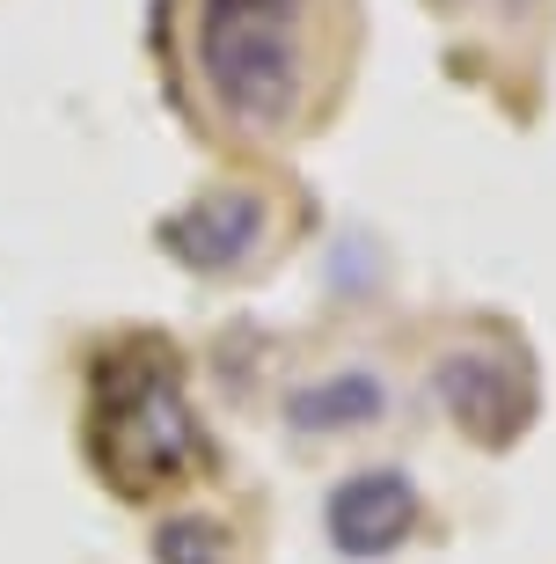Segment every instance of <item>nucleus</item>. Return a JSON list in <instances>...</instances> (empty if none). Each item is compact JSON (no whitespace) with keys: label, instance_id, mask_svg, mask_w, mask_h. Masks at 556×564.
<instances>
[{"label":"nucleus","instance_id":"nucleus-1","mask_svg":"<svg viewBox=\"0 0 556 564\" xmlns=\"http://www.w3.org/2000/svg\"><path fill=\"white\" fill-rule=\"evenodd\" d=\"M301 15H198L206 82L242 126H286L301 104Z\"/></svg>","mask_w":556,"mask_h":564},{"label":"nucleus","instance_id":"nucleus-2","mask_svg":"<svg viewBox=\"0 0 556 564\" xmlns=\"http://www.w3.org/2000/svg\"><path fill=\"white\" fill-rule=\"evenodd\" d=\"M190 447H198V433H190V411L184 397H176V381L146 375L132 381L118 397V411H110V469H118L124 491H146V484L176 477L190 462Z\"/></svg>","mask_w":556,"mask_h":564},{"label":"nucleus","instance_id":"nucleus-3","mask_svg":"<svg viewBox=\"0 0 556 564\" xmlns=\"http://www.w3.org/2000/svg\"><path fill=\"white\" fill-rule=\"evenodd\" d=\"M271 213L257 191L242 184H220L206 191V198H190L184 213H168L162 220V250L176 257V264H190V272H235V264H249V250L264 242Z\"/></svg>","mask_w":556,"mask_h":564},{"label":"nucleus","instance_id":"nucleus-4","mask_svg":"<svg viewBox=\"0 0 556 564\" xmlns=\"http://www.w3.org/2000/svg\"><path fill=\"white\" fill-rule=\"evenodd\" d=\"M323 528H330V543L345 550V557H389L417 528L411 469H389V462H381V469H351L330 499H323Z\"/></svg>","mask_w":556,"mask_h":564},{"label":"nucleus","instance_id":"nucleus-5","mask_svg":"<svg viewBox=\"0 0 556 564\" xmlns=\"http://www.w3.org/2000/svg\"><path fill=\"white\" fill-rule=\"evenodd\" d=\"M433 389L447 403V419L469 425L483 447H513L520 425H527L520 419V381L498 352H447L433 367Z\"/></svg>","mask_w":556,"mask_h":564},{"label":"nucleus","instance_id":"nucleus-6","mask_svg":"<svg viewBox=\"0 0 556 564\" xmlns=\"http://www.w3.org/2000/svg\"><path fill=\"white\" fill-rule=\"evenodd\" d=\"M389 419V381L373 367H337L301 389H286V425L293 433H359V425Z\"/></svg>","mask_w":556,"mask_h":564},{"label":"nucleus","instance_id":"nucleus-7","mask_svg":"<svg viewBox=\"0 0 556 564\" xmlns=\"http://www.w3.org/2000/svg\"><path fill=\"white\" fill-rule=\"evenodd\" d=\"M227 557V528L206 513H176L154 528V564H220Z\"/></svg>","mask_w":556,"mask_h":564},{"label":"nucleus","instance_id":"nucleus-8","mask_svg":"<svg viewBox=\"0 0 556 564\" xmlns=\"http://www.w3.org/2000/svg\"><path fill=\"white\" fill-rule=\"evenodd\" d=\"M308 0H206L198 15H301Z\"/></svg>","mask_w":556,"mask_h":564}]
</instances>
